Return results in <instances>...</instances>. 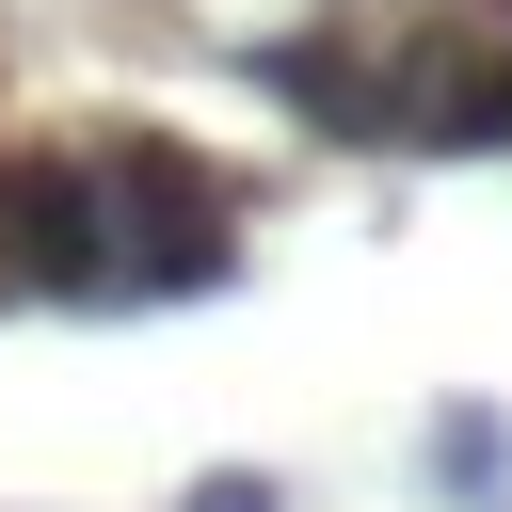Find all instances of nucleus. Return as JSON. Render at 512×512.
Instances as JSON below:
<instances>
[{
  "mask_svg": "<svg viewBox=\"0 0 512 512\" xmlns=\"http://www.w3.org/2000/svg\"><path fill=\"white\" fill-rule=\"evenodd\" d=\"M96 176H112V304H192V288L240 272V192H224L176 128L96 144Z\"/></svg>",
  "mask_w": 512,
  "mask_h": 512,
  "instance_id": "1",
  "label": "nucleus"
},
{
  "mask_svg": "<svg viewBox=\"0 0 512 512\" xmlns=\"http://www.w3.org/2000/svg\"><path fill=\"white\" fill-rule=\"evenodd\" d=\"M432 480H464V496H480V480H512V416L448 400V416H432Z\"/></svg>",
  "mask_w": 512,
  "mask_h": 512,
  "instance_id": "2",
  "label": "nucleus"
},
{
  "mask_svg": "<svg viewBox=\"0 0 512 512\" xmlns=\"http://www.w3.org/2000/svg\"><path fill=\"white\" fill-rule=\"evenodd\" d=\"M192 512H288V480H272V464H208V480H192Z\"/></svg>",
  "mask_w": 512,
  "mask_h": 512,
  "instance_id": "3",
  "label": "nucleus"
}]
</instances>
